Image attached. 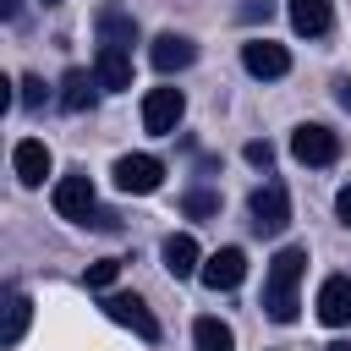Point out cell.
Instances as JSON below:
<instances>
[{
	"instance_id": "26",
	"label": "cell",
	"mask_w": 351,
	"mask_h": 351,
	"mask_svg": "<svg viewBox=\"0 0 351 351\" xmlns=\"http://www.w3.org/2000/svg\"><path fill=\"white\" fill-rule=\"evenodd\" d=\"M335 99H340V110H351V77H340V82H335Z\"/></svg>"
},
{
	"instance_id": "7",
	"label": "cell",
	"mask_w": 351,
	"mask_h": 351,
	"mask_svg": "<svg viewBox=\"0 0 351 351\" xmlns=\"http://www.w3.org/2000/svg\"><path fill=\"white\" fill-rule=\"evenodd\" d=\"M241 66H247L258 82H274V77L291 71V49L274 44V38H247V44H241Z\"/></svg>"
},
{
	"instance_id": "23",
	"label": "cell",
	"mask_w": 351,
	"mask_h": 351,
	"mask_svg": "<svg viewBox=\"0 0 351 351\" xmlns=\"http://www.w3.org/2000/svg\"><path fill=\"white\" fill-rule=\"evenodd\" d=\"M16 88H22V104H27V110H38V104H44V77H22Z\"/></svg>"
},
{
	"instance_id": "2",
	"label": "cell",
	"mask_w": 351,
	"mask_h": 351,
	"mask_svg": "<svg viewBox=\"0 0 351 351\" xmlns=\"http://www.w3.org/2000/svg\"><path fill=\"white\" fill-rule=\"evenodd\" d=\"M247 208H252V230H258V236H280V230L291 225V192H285L280 181H263Z\"/></svg>"
},
{
	"instance_id": "28",
	"label": "cell",
	"mask_w": 351,
	"mask_h": 351,
	"mask_svg": "<svg viewBox=\"0 0 351 351\" xmlns=\"http://www.w3.org/2000/svg\"><path fill=\"white\" fill-rule=\"evenodd\" d=\"M324 351H351V346H324Z\"/></svg>"
},
{
	"instance_id": "3",
	"label": "cell",
	"mask_w": 351,
	"mask_h": 351,
	"mask_svg": "<svg viewBox=\"0 0 351 351\" xmlns=\"http://www.w3.org/2000/svg\"><path fill=\"white\" fill-rule=\"evenodd\" d=\"M291 154L302 165H335L340 159V132H329L324 121H307V126L291 132Z\"/></svg>"
},
{
	"instance_id": "1",
	"label": "cell",
	"mask_w": 351,
	"mask_h": 351,
	"mask_svg": "<svg viewBox=\"0 0 351 351\" xmlns=\"http://www.w3.org/2000/svg\"><path fill=\"white\" fill-rule=\"evenodd\" d=\"M307 274V247H280L269 263V285H263V313L274 324H296V285Z\"/></svg>"
},
{
	"instance_id": "10",
	"label": "cell",
	"mask_w": 351,
	"mask_h": 351,
	"mask_svg": "<svg viewBox=\"0 0 351 351\" xmlns=\"http://www.w3.org/2000/svg\"><path fill=\"white\" fill-rule=\"evenodd\" d=\"M318 318L329 329H346L351 324V274H329L318 285Z\"/></svg>"
},
{
	"instance_id": "8",
	"label": "cell",
	"mask_w": 351,
	"mask_h": 351,
	"mask_svg": "<svg viewBox=\"0 0 351 351\" xmlns=\"http://www.w3.org/2000/svg\"><path fill=\"white\" fill-rule=\"evenodd\" d=\"M197 280H203L208 291H236V285L247 280V252H241V247H219V252H208L203 269H197Z\"/></svg>"
},
{
	"instance_id": "20",
	"label": "cell",
	"mask_w": 351,
	"mask_h": 351,
	"mask_svg": "<svg viewBox=\"0 0 351 351\" xmlns=\"http://www.w3.org/2000/svg\"><path fill=\"white\" fill-rule=\"evenodd\" d=\"M115 274H121V258H93V263L82 269V280H88L93 291H110V285H115Z\"/></svg>"
},
{
	"instance_id": "16",
	"label": "cell",
	"mask_w": 351,
	"mask_h": 351,
	"mask_svg": "<svg viewBox=\"0 0 351 351\" xmlns=\"http://www.w3.org/2000/svg\"><path fill=\"white\" fill-rule=\"evenodd\" d=\"M99 44L132 49V44H137V22H132V11H121V5H104V11H99Z\"/></svg>"
},
{
	"instance_id": "6",
	"label": "cell",
	"mask_w": 351,
	"mask_h": 351,
	"mask_svg": "<svg viewBox=\"0 0 351 351\" xmlns=\"http://www.w3.org/2000/svg\"><path fill=\"white\" fill-rule=\"evenodd\" d=\"M181 115H186V99H181V88H148V99H143V132H154V137H170Z\"/></svg>"
},
{
	"instance_id": "27",
	"label": "cell",
	"mask_w": 351,
	"mask_h": 351,
	"mask_svg": "<svg viewBox=\"0 0 351 351\" xmlns=\"http://www.w3.org/2000/svg\"><path fill=\"white\" fill-rule=\"evenodd\" d=\"M16 11H22V0H0V16H5V22H11Z\"/></svg>"
},
{
	"instance_id": "19",
	"label": "cell",
	"mask_w": 351,
	"mask_h": 351,
	"mask_svg": "<svg viewBox=\"0 0 351 351\" xmlns=\"http://www.w3.org/2000/svg\"><path fill=\"white\" fill-rule=\"evenodd\" d=\"M27 318H33V302L16 291V296L5 302V335H0V340H5V346H16V340L27 335Z\"/></svg>"
},
{
	"instance_id": "24",
	"label": "cell",
	"mask_w": 351,
	"mask_h": 351,
	"mask_svg": "<svg viewBox=\"0 0 351 351\" xmlns=\"http://www.w3.org/2000/svg\"><path fill=\"white\" fill-rule=\"evenodd\" d=\"M269 11H274V0H247V5H241V16H247V22H258V16L269 22Z\"/></svg>"
},
{
	"instance_id": "9",
	"label": "cell",
	"mask_w": 351,
	"mask_h": 351,
	"mask_svg": "<svg viewBox=\"0 0 351 351\" xmlns=\"http://www.w3.org/2000/svg\"><path fill=\"white\" fill-rule=\"evenodd\" d=\"M148 60H154V71H186L192 60H197V44L186 38V33H159L154 44H148Z\"/></svg>"
},
{
	"instance_id": "5",
	"label": "cell",
	"mask_w": 351,
	"mask_h": 351,
	"mask_svg": "<svg viewBox=\"0 0 351 351\" xmlns=\"http://www.w3.org/2000/svg\"><path fill=\"white\" fill-rule=\"evenodd\" d=\"M104 313H110L115 324H126L137 340H148V346L159 340V318L148 313V302H143V296H132V291H110V296H104Z\"/></svg>"
},
{
	"instance_id": "18",
	"label": "cell",
	"mask_w": 351,
	"mask_h": 351,
	"mask_svg": "<svg viewBox=\"0 0 351 351\" xmlns=\"http://www.w3.org/2000/svg\"><path fill=\"white\" fill-rule=\"evenodd\" d=\"M192 346L197 351H236V329L219 324V318H197L192 324Z\"/></svg>"
},
{
	"instance_id": "14",
	"label": "cell",
	"mask_w": 351,
	"mask_h": 351,
	"mask_svg": "<svg viewBox=\"0 0 351 351\" xmlns=\"http://www.w3.org/2000/svg\"><path fill=\"white\" fill-rule=\"evenodd\" d=\"M285 11H291V27H296L302 38H324V33L335 27V5H329V0H291Z\"/></svg>"
},
{
	"instance_id": "29",
	"label": "cell",
	"mask_w": 351,
	"mask_h": 351,
	"mask_svg": "<svg viewBox=\"0 0 351 351\" xmlns=\"http://www.w3.org/2000/svg\"><path fill=\"white\" fill-rule=\"evenodd\" d=\"M44 5H55V0H44Z\"/></svg>"
},
{
	"instance_id": "15",
	"label": "cell",
	"mask_w": 351,
	"mask_h": 351,
	"mask_svg": "<svg viewBox=\"0 0 351 351\" xmlns=\"http://www.w3.org/2000/svg\"><path fill=\"white\" fill-rule=\"evenodd\" d=\"M93 77H99V88H132V49H115V44H99V60H93Z\"/></svg>"
},
{
	"instance_id": "25",
	"label": "cell",
	"mask_w": 351,
	"mask_h": 351,
	"mask_svg": "<svg viewBox=\"0 0 351 351\" xmlns=\"http://www.w3.org/2000/svg\"><path fill=\"white\" fill-rule=\"evenodd\" d=\"M335 214H340V225H351V181L335 192Z\"/></svg>"
},
{
	"instance_id": "11",
	"label": "cell",
	"mask_w": 351,
	"mask_h": 351,
	"mask_svg": "<svg viewBox=\"0 0 351 351\" xmlns=\"http://www.w3.org/2000/svg\"><path fill=\"white\" fill-rule=\"evenodd\" d=\"M49 148L38 143V137H22L16 148H11V170H16V181L22 186H44V176H49Z\"/></svg>"
},
{
	"instance_id": "22",
	"label": "cell",
	"mask_w": 351,
	"mask_h": 351,
	"mask_svg": "<svg viewBox=\"0 0 351 351\" xmlns=\"http://www.w3.org/2000/svg\"><path fill=\"white\" fill-rule=\"evenodd\" d=\"M241 154H247V165H258V170H269V165H274V143H263V137H252Z\"/></svg>"
},
{
	"instance_id": "17",
	"label": "cell",
	"mask_w": 351,
	"mask_h": 351,
	"mask_svg": "<svg viewBox=\"0 0 351 351\" xmlns=\"http://www.w3.org/2000/svg\"><path fill=\"white\" fill-rule=\"evenodd\" d=\"M93 88H99V77H88V71H66V77H60V110H66V115L93 110V99H99Z\"/></svg>"
},
{
	"instance_id": "13",
	"label": "cell",
	"mask_w": 351,
	"mask_h": 351,
	"mask_svg": "<svg viewBox=\"0 0 351 351\" xmlns=\"http://www.w3.org/2000/svg\"><path fill=\"white\" fill-rule=\"evenodd\" d=\"M159 258H165V269H170V280H186V274H197V269H203V247H197V236H186V230H176V236H165V247H159Z\"/></svg>"
},
{
	"instance_id": "12",
	"label": "cell",
	"mask_w": 351,
	"mask_h": 351,
	"mask_svg": "<svg viewBox=\"0 0 351 351\" xmlns=\"http://www.w3.org/2000/svg\"><path fill=\"white\" fill-rule=\"evenodd\" d=\"M55 214L60 219H88L93 214V181L88 176H60L55 181Z\"/></svg>"
},
{
	"instance_id": "4",
	"label": "cell",
	"mask_w": 351,
	"mask_h": 351,
	"mask_svg": "<svg viewBox=\"0 0 351 351\" xmlns=\"http://www.w3.org/2000/svg\"><path fill=\"white\" fill-rule=\"evenodd\" d=\"M159 181H165V165H159L154 154H121V159H115V186H121V192L148 197V192H159Z\"/></svg>"
},
{
	"instance_id": "21",
	"label": "cell",
	"mask_w": 351,
	"mask_h": 351,
	"mask_svg": "<svg viewBox=\"0 0 351 351\" xmlns=\"http://www.w3.org/2000/svg\"><path fill=\"white\" fill-rule=\"evenodd\" d=\"M181 208H186L192 219H208V214H219V197H214V192H186Z\"/></svg>"
}]
</instances>
